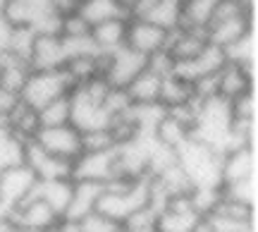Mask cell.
<instances>
[{"mask_svg": "<svg viewBox=\"0 0 258 232\" xmlns=\"http://www.w3.org/2000/svg\"><path fill=\"white\" fill-rule=\"evenodd\" d=\"M177 163L194 187H222V156L199 139H189L177 149Z\"/></svg>", "mask_w": 258, "mask_h": 232, "instance_id": "1", "label": "cell"}, {"mask_svg": "<svg viewBox=\"0 0 258 232\" xmlns=\"http://www.w3.org/2000/svg\"><path fill=\"white\" fill-rule=\"evenodd\" d=\"M74 86V79L67 70H31L27 77V84L19 91V101L29 105L31 110H41L43 105L53 103L55 98L70 96Z\"/></svg>", "mask_w": 258, "mask_h": 232, "instance_id": "2", "label": "cell"}, {"mask_svg": "<svg viewBox=\"0 0 258 232\" xmlns=\"http://www.w3.org/2000/svg\"><path fill=\"white\" fill-rule=\"evenodd\" d=\"M148 65V57L132 50V48L122 46L112 53H103V72L101 77L108 82V86L115 89H127V84L144 72Z\"/></svg>", "mask_w": 258, "mask_h": 232, "instance_id": "3", "label": "cell"}, {"mask_svg": "<svg viewBox=\"0 0 258 232\" xmlns=\"http://www.w3.org/2000/svg\"><path fill=\"white\" fill-rule=\"evenodd\" d=\"M38 180L24 163L0 167V206L10 211L36 194Z\"/></svg>", "mask_w": 258, "mask_h": 232, "instance_id": "4", "label": "cell"}, {"mask_svg": "<svg viewBox=\"0 0 258 232\" xmlns=\"http://www.w3.org/2000/svg\"><path fill=\"white\" fill-rule=\"evenodd\" d=\"M117 177V146L108 151H82V156L72 163V180L108 185Z\"/></svg>", "mask_w": 258, "mask_h": 232, "instance_id": "5", "label": "cell"}, {"mask_svg": "<svg viewBox=\"0 0 258 232\" xmlns=\"http://www.w3.org/2000/svg\"><path fill=\"white\" fill-rule=\"evenodd\" d=\"M201 218L194 211L189 194L170 196L156 215V232H196Z\"/></svg>", "mask_w": 258, "mask_h": 232, "instance_id": "6", "label": "cell"}, {"mask_svg": "<svg viewBox=\"0 0 258 232\" xmlns=\"http://www.w3.org/2000/svg\"><path fill=\"white\" fill-rule=\"evenodd\" d=\"M24 165L34 172V177H36L38 182L72 180V160H64V158H57L53 153H48L34 139L24 144Z\"/></svg>", "mask_w": 258, "mask_h": 232, "instance_id": "7", "label": "cell"}, {"mask_svg": "<svg viewBox=\"0 0 258 232\" xmlns=\"http://www.w3.org/2000/svg\"><path fill=\"white\" fill-rule=\"evenodd\" d=\"M8 220L12 227H22V230H31V232H43V230L55 227V223L60 220V215H57L43 199H38V196L34 194V196H29L27 201H22L19 206L10 208Z\"/></svg>", "mask_w": 258, "mask_h": 232, "instance_id": "8", "label": "cell"}, {"mask_svg": "<svg viewBox=\"0 0 258 232\" xmlns=\"http://www.w3.org/2000/svg\"><path fill=\"white\" fill-rule=\"evenodd\" d=\"M38 146H43L48 153H53L64 160H77L82 156V132L72 125H60V127H41L34 137Z\"/></svg>", "mask_w": 258, "mask_h": 232, "instance_id": "9", "label": "cell"}, {"mask_svg": "<svg viewBox=\"0 0 258 232\" xmlns=\"http://www.w3.org/2000/svg\"><path fill=\"white\" fill-rule=\"evenodd\" d=\"M165 41H167V31L160 29L158 24L141 17L127 19V34H124V46L127 48L148 57L153 53H158V50H163Z\"/></svg>", "mask_w": 258, "mask_h": 232, "instance_id": "10", "label": "cell"}, {"mask_svg": "<svg viewBox=\"0 0 258 232\" xmlns=\"http://www.w3.org/2000/svg\"><path fill=\"white\" fill-rule=\"evenodd\" d=\"M225 63H227L225 50L218 46H213V43H206V48H203L196 57L184 60V63H175V72H172V75L182 77L184 82L194 84V82H199V79H203V77L218 75Z\"/></svg>", "mask_w": 258, "mask_h": 232, "instance_id": "11", "label": "cell"}, {"mask_svg": "<svg viewBox=\"0 0 258 232\" xmlns=\"http://www.w3.org/2000/svg\"><path fill=\"white\" fill-rule=\"evenodd\" d=\"M256 12H244V15H237V17H230V19H220V22H213L208 24L206 29V38L208 43L218 48H225L232 46L234 41H239L241 36H246L249 31H256Z\"/></svg>", "mask_w": 258, "mask_h": 232, "instance_id": "12", "label": "cell"}, {"mask_svg": "<svg viewBox=\"0 0 258 232\" xmlns=\"http://www.w3.org/2000/svg\"><path fill=\"white\" fill-rule=\"evenodd\" d=\"M67 63L64 55V43L60 34H36L31 55H29V67L31 70H62Z\"/></svg>", "mask_w": 258, "mask_h": 232, "instance_id": "13", "label": "cell"}, {"mask_svg": "<svg viewBox=\"0 0 258 232\" xmlns=\"http://www.w3.org/2000/svg\"><path fill=\"white\" fill-rule=\"evenodd\" d=\"M256 89V67H241L225 63L218 72V96L225 101H234L237 96Z\"/></svg>", "mask_w": 258, "mask_h": 232, "instance_id": "14", "label": "cell"}, {"mask_svg": "<svg viewBox=\"0 0 258 232\" xmlns=\"http://www.w3.org/2000/svg\"><path fill=\"white\" fill-rule=\"evenodd\" d=\"M103 189L105 185L101 182H89V180H74V187H72V199H70V204H67V211L62 213V218L67 220H82L86 218L89 213L96 211V204H98V199H101Z\"/></svg>", "mask_w": 258, "mask_h": 232, "instance_id": "15", "label": "cell"}, {"mask_svg": "<svg viewBox=\"0 0 258 232\" xmlns=\"http://www.w3.org/2000/svg\"><path fill=\"white\" fill-rule=\"evenodd\" d=\"M251 175H258L256 146H241V149H234L227 156H222V170H220L222 187L239 182V180Z\"/></svg>", "mask_w": 258, "mask_h": 232, "instance_id": "16", "label": "cell"}, {"mask_svg": "<svg viewBox=\"0 0 258 232\" xmlns=\"http://www.w3.org/2000/svg\"><path fill=\"white\" fill-rule=\"evenodd\" d=\"M208 43L206 31H194V29H172L167 31V41H165V50L170 53V57L175 63H184L191 60L201 53Z\"/></svg>", "mask_w": 258, "mask_h": 232, "instance_id": "17", "label": "cell"}, {"mask_svg": "<svg viewBox=\"0 0 258 232\" xmlns=\"http://www.w3.org/2000/svg\"><path fill=\"white\" fill-rule=\"evenodd\" d=\"M127 19H105L91 27V41L101 53H112L124 46V34H127Z\"/></svg>", "mask_w": 258, "mask_h": 232, "instance_id": "18", "label": "cell"}, {"mask_svg": "<svg viewBox=\"0 0 258 232\" xmlns=\"http://www.w3.org/2000/svg\"><path fill=\"white\" fill-rule=\"evenodd\" d=\"M218 0H182L179 3V29L206 31L213 19Z\"/></svg>", "mask_w": 258, "mask_h": 232, "instance_id": "19", "label": "cell"}, {"mask_svg": "<svg viewBox=\"0 0 258 232\" xmlns=\"http://www.w3.org/2000/svg\"><path fill=\"white\" fill-rule=\"evenodd\" d=\"M160 82H163V77H158L156 72H151V70H144V72H139L132 82L127 84V96L132 103H137V105H146V103H158V96H160Z\"/></svg>", "mask_w": 258, "mask_h": 232, "instance_id": "20", "label": "cell"}, {"mask_svg": "<svg viewBox=\"0 0 258 232\" xmlns=\"http://www.w3.org/2000/svg\"><path fill=\"white\" fill-rule=\"evenodd\" d=\"M72 187L74 180H50V182H38L36 185V196L43 199L60 218L67 211V204L72 199Z\"/></svg>", "mask_w": 258, "mask_h": 232, "instance_id": "21", "label": "cell"}, {"mask_svg": "<svg viewBox=\"0 0 258 232\" xmlns=\"http://www.w3.org/2000/svg\"><path fill=\"white\" fill-rule=\"evenodd\" d=\"M194 84L184 82L182 77L177 75H167L163 77L160 82V96H158V103L163 108H175V105H184V103L194 101Z\"/></svg>", "mask_w": 258, "mask_h": 232, "instance_id": "22", "label": "cell"}, {"mask_svg": "<svg viewBox=\"0 0 258 232\" xmlns=\"http://www.w3.org/2000/svg\"><path fill=\"white\" fill-rule=\"evenodd\" d=\"M77 12L86 19V24H89V27L98 24V22H105V19L129 17L127 12H124L115 0H79Z\"/></svg>", "mask_w": 258, "mask_h": 232, "instance_id": "23", "label": "cell"}, {"mask_svg": "<svg viewBox=\"0 0 258 232\" xmlns=\"http://www.w3.org/2000/svg\"><path fill=\"white\" fill-rule=\"evenodd\" d=\"M139 17L153 22L165 31H172L179 27V0H151Z\"/></svg>", "mask_w": 258, "mask_h": 232, "instance_id": "24", "label": "cell"}, {"mask_svg": "<svg viewBox=\"0 0 258 232\" xmlns=\"http://www.w3.org/2000/svg\"><path fill=\"white\" fill-rule=\"evenodd\" d=\"M153 137H156L160 144H165V146L177 151L189 137H191V127H186L182 120L172 118V115L165 110V115L160 118V122H158L156 130H153Z\"/></svg>", "mask_w": 258, "mask_h": 232, "instance_id": "25", "label": "cell"}, {"mask_svg": "<svg viewBox=\"0 0 258 232\" xmlns=\"http://www.w3.org/2000/svg\"><path fill=\"white\" fill-rule=\"evenodd\" d=\"M225 57L227 63H234V65L256 67V31H249L246 36H241L239 41L225 48Z\"/></svg>", "mask_w": 258, "mask_h": 232, "instance_id": "26", "label": "cell"}, {"mask_svg": "<svg viewBox=\"0 0 258 232\" xmlns=\"http://www.w3.org/2000/svg\"><path fill=\"white\" fill-rule=\"evenodd\" d=\"M222 196L227 199H234L239 204H246V206H253L256 208V201H258V175H251V177H244L239 182H232V185H225L220 187Z\"/></svg>", "mask_w": 258, "mask_h": 232, "instance_id": "27", "label": "cell"}, {"mask_svg": "<svg viewBox=\"0 0 258 232\" xmlns=\"http://www.w3.org/2000/svg\"><path fill=\"white\" fill-rule=\"evenodd\" d=\"M38 112V122L41 127H60V125H70V96L55 98L53 103L43 105Z\"/></svg>", "mask_w": 258, "mask_h": 232, "instance_id": "28", "label": "cell"}, {"mask_svg": "<svg viewBox=\"0 0 258 232\" xmlns=\"http://www.w3.org/2000/svg\"><path fill=\"white\" fill-rule=\"evenodd\" d=\"M91 34V27L86 24V19L72 10V12H64L62 19H60V36L64 38H77V36H86Z\"/></svg>", "mask_w": 258, "mask_h": 232, "instance_id": "29", "label": "cell"}, {"mask_svg": "<svg viewBox=\"0 0 258 232\" xmlns=\"http://www.w3.org/2000/svg\"><path fill=\"white\" fill-rule=\"evenodd\" d=\"M230 103H232V115H234V120H256V115H258L256 89L241 93V96H237V98Z\"/></svg>", "mask_w": 258, "mask_h": 232, "instance_id": "30", "label": "cell"}, {"mask_svg": "<svg viewBox=\"0 0 258 232\" xmlns=\"http://www.w3.org/2000/svg\"><path fill=\"white\" fill-rule=\"evenodd\" d=\"M79 227H82V232H122V223L98 213V211H93L86 218H82Z\"/></svg>", "mask_w": 258, "mask_h": 232, "instance_id": "31", "label": "cell"}, {"mask_svg": "<svg viewBox=\"0 0 258 232\" xmlns=\"http://www.w3.org/2000/svg\"><path fill=\"white\" fill-rule=\"evenodd\" d=\"M117 144L112 139L110 130H93L82 132V151H108L115 149Z\"/></svg>", "mask_w": 258, "mask_h": 232, "instance_id": "32", "label": "cell"}, {"mask_svg": "<svg viewBox=\"0 0 258 232\" xmlns=\"http://www.w3.org/2000/svg\"><path fill=\"white\" fill-rule=\"evenodd\" d=\"M148 70L151 72H156L158 77H167L175 72V60L170 57V53H167L165 48L163 50H158V53H153V55H148Z\"/></svg>", "mask_w": 258, "mask_h": 232, "instance_id": "33", "label": "cell"}, {"mask_svg": "<svg viewBox=\"0 0 258 232\" xmlns=\"http://www.w3.org/2000/svg\"><path fill=\"white\" fill-rule=\"evenodd\" d=\"M12 31H15V27H10L8 22H5V17L0 15V53H8V50H10Z\"/></svg>", "mask_w": 258, "mask_h": 232, "instance_id": "34", "label": "cell"}, {"mask_svg": "<svg viewBox=\"0 0 258 232\" xmlns=\"http://www.w3.org/2000/svg\"><path fill=\"white\" fill-rule=\"evenodd\" d=\"M17 101H19V96L5 91V89H0V115H8V112L12 110V105H15Z\"/></svg>", "mask_w": 258, "mask_h": 232, "instance_id": "35", "label": "cell"}, {"mask_svg": "<svg viewBox=\"0 0 258 232\" xmlns=\"http://www.w3.org/2000/svg\"><path fill=\"white\" fill-rule=\"evenodd\" d=\"M115 3H117V5H120V8L124 10V12H127L129 17H132V12H134V8H137V5L141 3V0H115Z\"/></svg>", "mask_w": 258, "mask_h": 232, "instance_id": "36", "label": "cell"}, {"mask_svg": "<svg viewBox=\"0 0 258 232\" xmlns=\"http://www.w3.org/2000/svg\"><path fill=\"white\" fill-rule=\"evenodd\" d=\"M43 232H55V227H50V230H43Z\"/></svg>", "mask_w": 258, "mask_h": 232, "instance_id": "37", "label": "cell"}]
</instances>
